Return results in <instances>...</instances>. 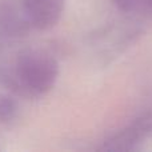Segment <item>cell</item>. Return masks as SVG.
I'll list each match as a JSON object with an SVG mask.
<instances>
[{
  "label": "cell",
  "instance_id": "obj_3",
  "mask_svg": "<svg viewBox=\"0 0 152 152\" xmlns=\"http://www.w3.org/2000/svg\"><path fill=\"white\" fill-rule=\"evenodd\" d=\"M29 29L32 28L21 4L19 7L13 0H0V43L26 37Z\"/></svg>",
  "mask_w": 152,
  "mask_h": 152
},
{
  "label": "cell",
  "instance_id": "obj_2",
  "mask_svg": "<svg viewBox=\"0 0 152 152\" xmlns=\"http://www.w3.org/2000/svg\"><path fill=\"white\" fill-rule=\"evenodd\" d=\"M21 8L31 28L48 31L60 21L66 0H21Z\"/></svg>",
  "mask_w": 152,
  "mask_h": 152
},
{
  "label": "cell",
  "instance_id": "obj_4",
  "mask_svg": "<svg viewBox=\"0 0 152 152\" xmlns=\"http://www.w3.org/2000/svg\"><path fill=\"white\" fill-rule=\"evenodd\" d=\"M150 129V124L145 118H140L127 126L124 129L113 135L107 143L104 150L107 151H124L132 148L135 143H137Z\"/></svg>",
  "mask_w": 152,
  "mask_h": 152
},
{
  "label": "cell",
  "instance_id": "obj_5",
  "mask_svg": "<svg viewBox=\"0 0 152 152\" xmlns=\"http://www.w3.org/2000/svg\"><path fill=\"white\" fill-rule=\"evenodd\" d=\"M20 112L16 96L12 94L0 95V124L1 126H11L16 121Z\"/></svg>",
  "mask_w": 152,
  "mask_h": 152
},
{
  "label": "cell",
  "instance_id": "obj_1",
  "mask_svg": "<svg viewBox=\"0 0 152 152\" xmlns=\"http://www.w3.org/2000/svg\"><path fill=\"white\" fill-rule=\"evenodd\" d=\"M58 77V60L42 50H24L13 61L0 64V87L15 96H45L53 89Z\"/></svg>",
  "mask_w": 152,
  "mask_h": 152
},
{
  "label": "cell",
  "instance_id": "obj_6",
  "mask_svg": "<svg viewBox=\"0 0 152 152\" xmlns=\"http://www.w3.org/2000/svg\"><path fill=\"white\" fill-rule=\"evenodd\" d=\"M118 11L129 15H152V0H111Z\"/></svg>",
  "mask_w": 152,
  "mask_h": 152
}]
</instances>
